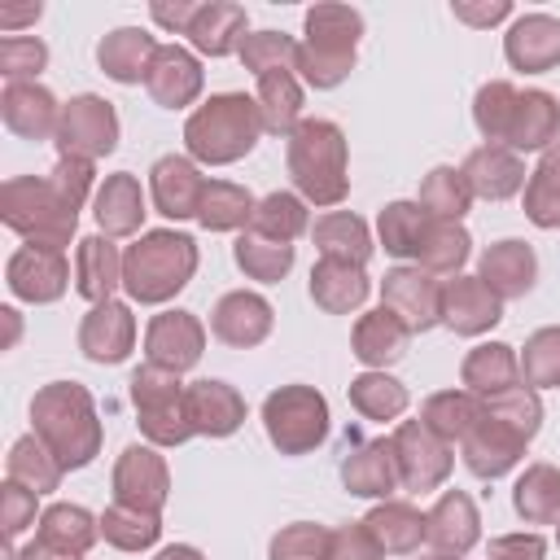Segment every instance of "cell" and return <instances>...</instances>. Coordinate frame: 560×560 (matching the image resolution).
Wrapping results in <instances>:
<instances>
[{
	"label": "cell",
	"instance_id": "cell-1",
	"mask_svg": "<svg viewBox=\"0 0 560 560\" xmlns=\"http://www.w3.org/2000/svg\"><path fill=\"white\" fill-rule=\"evenodd\" d=\"M508 57L516 66H547L560 57V22L551 18H525L512 39H508Z\"/></svg>",
	"mask_w": 560,
	"mask_h": 560
}]
</instances>
